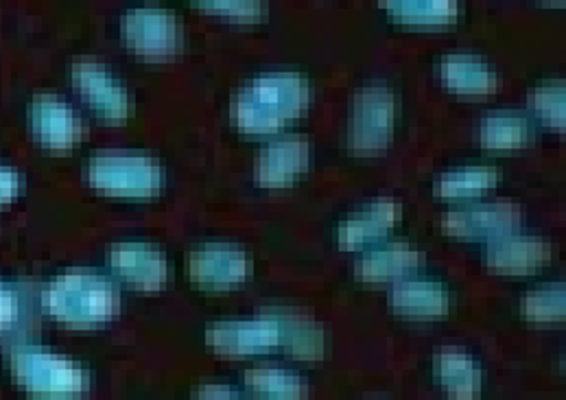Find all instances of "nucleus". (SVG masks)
<instances>
[{
  "label": "nucleus",
  "instance_id": "nucleus-14",
  "mask_svg": "<svg viewBox=\"0 0 566 400\" xmlns=\"http://www.w3.org/2000/svg\"><path fill=\"white\" fill-rule=\"evenodd\" d=\"M114 272L143 292H156L167 285V259L145 243H118L109 252Z\"/></svg>",
  "mask_w": 566,
  "mask_h": 400
},
{
  "label": "nucleus",
  "instance_id": "nucleus-1",
  "mask_svg": "<svg viewBox=\"0 0 566 400\" xmlns=\"http://www.w3.org/2000/svg\"><path fill=\"white\" fill-rule=\"evenodd\" d=\"M308 82L291 71H276L252 80L230 107V118L243 134H274L300 118L308 107Z\"/></svg>",
  "mask_w": 566,
  "mask_h": 400
},
{
  "label": "nucleus",
  "instance_id": "nucleus-2",
  "mask_svg": "<svg viewBox=\"0 0 566 400\" xmlns=\"http://www.w3.org/2000/svg\"><path fill=\"white\" fill-rule=\"evenodd\" d=\"M42 301L55 319L69 326L105 324L118 313L114 285L88 272H71L55 278Z\"/></svg>",
  "mask_w": 566,
  "mask_h": 400
},
{
  "label": "nucleus",
  "instance_id": "nucleus-18",
  "mask_svg": "<svg viewBox=\"0 0 566 400\" xmlns=\"http://www.w3.org/2000/svg\"><path fill=\"white\" fill-rule=\"evenodd\" d=\"M422 265V254L409 243H391L364 254L355 263V276L361 283H396Z\"/></svg>",
  "mask_w": 566,
  "mask_h": 400
},
{
  "label": "nucleus",
  "instance_id": "nucleus-4",
  "mask_svg": "<svg viewBox=\"0 0 566 400\" xmlns=\"http://www.w3.org/2000/svg\"><path fill=\"white\" fill-rule=\"evenodd\" d=\"M9 368L15 383L33 397L66 399L77 397L88 388L86 372L77 364L42 348L13 350Z\"/></svg>",
  "mask_w": 566,
  "mask_h": 400
},
{
  "label": "nucleus",
  "instance_id": "nucleus-17",
  "mask_svg": "<svg viewBox=\"0 0 566 400\" xmlns=\"http://www.w3.org/2000/svg\"><path fill=\"white\" fill-rule=\"evenodd\" d=\"M442 86L460 97H488L496 93L494 69L471 53H451L440 62Z\"/></svg>",
  "mask_w": 566,
  "mask_h": 400
},
{
  "label": "nucleus",
  "instance_id": "nucleus-9",
  "mask_svg": "<svg viewBox=\"0 0 566 400\" xmlns=\"http://www.w3.org/2000/svg\"><path fill=\"white\" fill-rule=\"evenodd\" d=\"M190 281L206 290L241 285L252 276V259L234 245L212 243L197 248L189 256Z\"/></svg>",
  "mask_w": 566,
  "mask_h": 400
},
{
  "label": "nucleus",
  "instance_id": "nucleus-26",
  "mask_svg": "<svg viewBox=\"0 0 566 400\" xmlns=\"http://www.w3.org/2000/svg\"><path fill=\"white\" fill-rule=\"evenodd\" d=\"M201 11L232 22H259L265 18L263 0H189Z\"/></svg>",
  "mask_w": 566,
  "mask_h": 400
},
{
  "label": "nucleus",
  "instance_id": "nucleus-11",
  "mask_svg": "<svg viewBox=\"0 0 566 400\" xmlns=\"http://www.w3.org/2000/svg\"><path fill=\"white\" fill-rule=\"evenodd\" d=\"M311 165V143L291 136L270 143L254 162V178L263 189H286L295 185Z\"/></svg>",
  "mask_w": 566,
  "mask_h": 400
},
{
  "label": "nucleus",
  "instance_id": "nucleus-15",
  "mask_svg": "<svg viewBox=\"0 0 566 400\" xmlns=\"http://www.w3.org/2000/svg\"><path fill=\"white\" fill-rule=\"evenodd\" d=\"M391 310L411 322H433L449 315V292L433 281H396L389 292Z\"/></svg>",
  "mask_w": 566,
  "mask_h": 400
},
{
  "label": "nucleus",
  "instance_id": "nucleus-8",
  "mask_svg": "<svg viewBox=\"0 0 566 400\" xmlns=\"http://www.w3.org/2000/svg\"><path fill=\"white\" fill-rule=\"evenodd\" d=\"M523 212L516 203L492 201L449 210L442 214V230L455 239H501L518 232Z\"/></svg>",
  "mask_w": 566,
  "mask_h": 400
},
{
  "label": "nucleus",
  "instance_id": "nucleus-10",
  "mask_svg": "<svg viewBox=\"0 0 566 400\" xmlns=\"http://www.w3.org/2000/svg\"><path fill=\"white\" fill-rule=\"evenodd\" d=\"M71 82L77 95L86 101L101 118L125 120L129 116V95L107 66L91 60L75 62L71 69Z\"/></svg>",
  "mask_w": 566,
  "mask_h": 400
},
{
  "label": "nucleus",
  "instance_id": "nucleus-25",
  "mask_svg": "<svg viewBox=\"0 0 566 400\" xmlns=\"http://www.w3.org/2000/svg\"><path fill=\"white\" fill-rule=\"evenodd\" d=\"M532 112L554 129H565V82H545L530 95Z\"/></svg>",
  "mask_w": 566,
  "mask_h": 400
},
{
  "label": "nucleus",
  "instance_id": "nucleus-29",
  "mask_svg": "<svg viewBox=\"0 0 566 400\" xmlns=\"http://www.w3.org/2000/svg\"><path fill=\"white\" fill-rule=\"evenodd\" d=\"M197 397H206V399H208V397H210V399H217V397H221V399H228V397H239V394H237V392H230V390H223V392H219V390H214V388L210 386L208 390H201Z\"/></svg>",
  "mask_w": 566,
  "mask_h": 400
},
{
  "label": "nucleus",
  "instance_id": "nucleus-30",
  "mask_svg": "<svg viewBox=\"0 0 566 400\" xmlns=\"http://www.w3.org/2000/svg\"><path fill=\"white\" fill-rule=\"evenodd\" d=\"M541 2H549V4H556V7L565 4V0H541Z\"/></svg>",
  "mask_w": 566,
  "mask_h": 400
},
{
  "label": "nucleus",
  "instance_id": "nucleus-16",
  "mask_svg": "<svg viewBox=\"0 0 566 400\" xmlns=\"http://www.w3.org/2000/svg\"><path fill=\"white\" fill-rule=\"evenodd\" d=\"M400 217V203L391 198H380L370 201L368 206L355 210L342 225H339V248L361 250L378 239H382L387 232L394 230L396 221Z\"/></svg>",
  "mask_w": 566,
  "mask_h": 400
},
{
  "label": "nucleus",
  "instance_id": "nucleus-19",
  "mask_svg": "<svg viewBox=\"0 0 566 400\" xmlns=\"http://www.w3.org/2000/svg\"><path fill=\"white\" fill-rule=\"evenodd\" d=\"M436 377L451 399L471 400L481 397V366L462 348H442L436 355Z\"/></svg>",
  "mask_w": 566,
  "mask_h": 400
},
{
  "label": "nucleus",
  "instance_id": "nucleus-27",
  "mask_svg": "<svg viewBox=\"0 0 566 400\" xmlns=\"http://www.w3.org/2000/svg\"><path fill=\"white\" fill-rule=\"evenodd\" d=\"M20 189V178L13 169H7V167H0V203L4 201L13 200L15 193Z\"/></svg>",
  "mask_w": 566,
  "mask_h": 400
},
{
  "label": "nucleus",
  "instance_id": "nucleus-5",
  "mask_svg": "<svg viewBox=\"0 0 566 400\" xmlns=\"http://www.w3.org/2000/svg\"><path fill=\"white\" fill-rule=\"evenodd\" d=\"M396 97L385 84L364 86L350 105L348 147L357 156L382 154L394 136Z\"/></svg>",
  "mask_w": 566,
  "mask_h": 400
},
{
  "label": "nucleus",
  "instance_id": "nucleus-21",
  "mask_svg": "<svg viewBox=\"0 0 566 400\" xmlns=\"http://www.w3.org/2000/svg\"><path fill=\"white\" fill-rule=\"evenodd\" d=\"M479 138H481V145L492 151L521 149L530 143V125L518 114L499 112L483 118Z\"/></svg>",
  "mask_w": 566,
  "mask_h": 400
},
{
  "label": "nucleus",
  "instance_id": "nucleus-22",
  "mask_svg": "<svg viewBox=\"0 0 566 400\" xmlns=\"http://www.w3.org/2000/svg\"><path fill=\"white\" fill-rule=\"evenodd\" d=\"M243 383L252 394L263 399H306L308 386L293 372L281 368H252L243 375Z\"/></svg>",
  "mask_w": 566,
  "mask_h": 400
},
{
  "label": "nucleus",
  "instance_id": "nucleus-6",
  "mask_svg": "<svg viewBox=\"0 0 566 400\" xmlns=\"http://www.w3.org/2000/svg\"><path fill=\"white\" fill-rule=\"evenodd\" d=\"M120 35L129 51L147 60H167L182 51V22L160 7H138L123 15Z\"/></svg>",
  "mask_w": 566,
  "mask_h": 400
},
{
  "label": "nucleus",
  "instance_id": "nucleus-28",
  "mask_svg": "<svg viewBox=\"0 0 566 400\" xmlns=\"http://www.w3.org/2000/svg\"><path fill=\"white\" fill-rule=\"evenodd\" d=\"M13 313H15V302L11 292L0 283V328L7 326L11 319H13Z\"/></svg>",
  "mask_w": 566,
  "mask_h": 400
},
{
  "label": "nucleus",
  "instance_id": "nucleus-12",
  "mask_svg": "<svg viewBox=\"0 0 566 400\" xmlns=\"http://www.w3.org/2000/svg\"><path fill=\"white\" fill-rule=\"evenodd\" d=\"M554 250L549 241L514 232L490 243L485 250V267L496 276H527L549 265Z\"/></svg>",
  "mask_w": 566,
  "mask_h": 400
},
{
  "label": "nucleus",
  "instance_id": "nucleus-7",
  "mask_svg": "<svg viewBox=\"0 0 566 400\" xmlns=\"http://www.w3.org/2000/svg\"><path fill=\"white\" fill-rule=\"evenodd\" d=\"M206 344L226 357H245L270 352L286 346V328L279 319H248V322H219L208 326Z\"/></svg>",
  "mask_w": 566,
  "mask_h": 400
},
{
  "label": "nucleus",
  "instance_id": "nucleus-3",
  "mask_svg": "<svg viewBox=\"0 0 566 400\" xmlns=\"http://www.w3.org/2000/svg\"><path fill=\"white\" fill-rule=\"evenodd\" d=\"M86 178L96 191L123 198H151L163 187V169L154 158L120 149L96 151Z\"/></svg>",
  "mask_w": 566,
  "mask_h": 400
},
{
  "label": "nucleus",
  "instance_id": "nucleus-20",
  "mask_svg": "<svg viewBox=\"0 0 566 400\" xmlns=\"http://www.w3.org/2000/svg\"><path fill=\"white\" fill-rule=\"evenodd\" d=\"M496 185H499L496 169L462 167V169L442 173L433 185V193L442 200H467V198H479L492 191Z\"/></svg>",
  "mask_w": 566,
  "mask_h": 400
},
{
  "label": "nucleus",
  "instance_id": "nucleus-24",
  "mask_svg": "<svg viewBox=\"0 0 566 400\" xmlns=\"http://www.w3.org/2000/svg\"><path fill=\"white\" fill-rule=\"evenodd\" d=\"M521 313L532 324L565 322V283H552L525 294L521 302Z\"/></svg>",
  "mask_w": 566,
  "mask_h": 400
},
{
  "label": "nucleus",
  "instance_id": "nucleus-23",
  "mask_svg": "<svg viewBox=\"0 0 566 400\" xmlns=\"http://www.w3.org/2000/svg\"><path fill=\"white\" fill-rule=\"evenodd\" d=\"M382 7L407 24H449L458 18V0H382Z\"/></svg>",
  "mask_w": 566,
  "mask_h": 400
},
{
  "label": "nucleus",
  "instance_id": "nucleus-13",
  "mask_svg": "<svg viewBox=\"0 0 566 400\" xmlns=\"http://www.w3.org/2000/svg\"><path fill=\"white\" fill-rule=\"evenodd\" d=\"M29 125L49 149H71L82 140L84 125L71 105L51 95H40L29 105Z\"/></svg>",
  "mask_w": 566,
  "mask_h": 400
}]
</instances>
